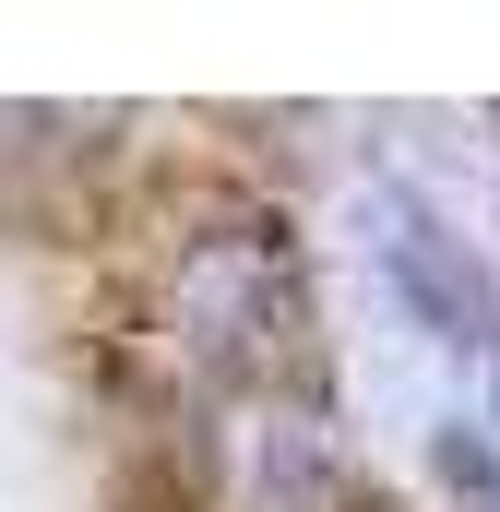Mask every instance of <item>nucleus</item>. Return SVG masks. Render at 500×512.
<instances>
[{
    "mask_svg": "<svg viewBox=\"0 0 500 512\" xmlns=\"http://www.w3.org/2000/svg\"><path fill=\"white\" fill-rule=\"evenodd\" d=\"M298 322V274H286V239L250 215L227 239L191 251V346L227 370V382H262L274 370V334Z\"/></svg>",
    "mask_w": 500,
    "mask_h": 512,
    "instance_id": "nucleus-1",
    "label": "nucleus"
},
{
    "mask_svg": "<svg viewBox=\"0 0 500 512\" xmlns=\"http://www.w3.org/2000/svg\"><path fill=\"white\" fill-rule=\"evenodd\" d=\"M381 262H393V286H405V310L441 334V346H500V298L489 274H477V251L441 227V215H417V203H393V239H381Z\"/></svg>",
    "mask_w": 500,
    "mask_h": 512,
    "instance_id": "nucleus-2",
    "label": "nucleus"
},
{
    "mask_svg": "<svg viewBox=\"0 0 500 512\" xmlns=\"http://www.w3.org/2000/svg\"><path fill=\"white\" fill-rule=\"evenodd\" d=\"M441 477H453L477 512H500V453H477V429H441Z\"/></svg>",
    "mask_w": 500,
    "mask_h": 512,
    "instance_id": "nucleus-3",
    "label": "nucleus"
}]
</instances>
